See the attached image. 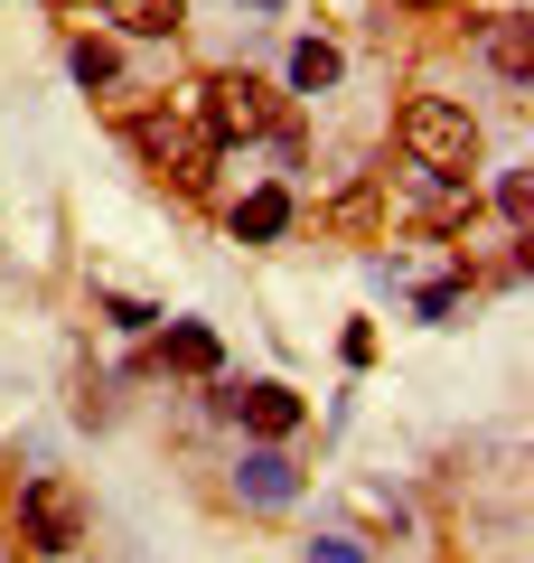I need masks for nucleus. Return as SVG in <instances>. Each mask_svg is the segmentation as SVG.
<instances>
[{"label": "nucleus", "mask_w": 534, "mask_h": 563, "mask_svg": "<svg viewBox=\"0 0 534 563\" xmlns=\"http://www.w3.org/2000/svg\"><path fill=\"white\" fill-rule=\"evenodd\" d=\"M403 10H441V0H403Z\"/></svg>", "instance_id": "6ab92c4d"}, {"label": "nucleus", "mask_w": 534, "mask_h": 563, "mask_svg": "<svg viewBox=\"0 0 534 563\" xmlns=\"http://www.w3.org/2000/svg\"><path fill=\"white\" fill-rule=\"evenodd\" d=\"M20 544H38V554H76V544H85V498H76V479L38 470V479L20 488Z\"/></svg>", "instance_id": "20e7f679"}, {"label": "nucleus", "mask_w": 534, "mask_h": 563, "mask_svg": "<svg viewBox=\"0 0 534 563\" xmlns=\"http://www.w3.org/2000/svg\"><path fill=\"white\" fill-rule=\"evenodd\" d=\"M272 235H291V198H281V188H254V198L235 207V244H272Z\"/></svg>", "instance_id": "1a4fd4ad"}, {"label": "nucleus", "mask_w": 534, "mask_h": 563, "mask_svg": "<svg viewBox=\"0 0 534 563\" xmlns=\"http://www.w3.org/2000/svg\"><path fill=\"white\" fill-rule=\"evenodd\" d=\"M244 10H281V0H244Z\"/></svg>", "instance_id": "a211bd4d"}, {"label": "nucleus", "mask_w": 534, "mask_h": 563, "mask_svg": "<svg viewBox=\"0 0 534 563\" xmlns=\"http://www.w3.org/2000/svg\"><path fill=\"white\" fill-rule=\"evenodd\" d=\"M198 113H207V141H263L272 132V85L244 76V66H225V76L198 85Z\"/></svg>", "instance_id": "f03ea898"}, {"label": "nucleus", "mask_w": 534, "mask_h": 563, "mask_svg": "<svg viewBox=\"0 0 534 563\" xmlns=\"http://www.w3.org/2000/svg\"><path fill=\"white\" fill-rule=\"evenodd\" d=\"M0 563H10V554H0Z\"/></svg>", "instance_id": "412c9836"}, {"label": "nucleus", "mask_w": 534, "mask_h": 563, "mask_svg": "<svg viewBox=\"0 0 534 563\" xmlns=\"http://www.w3.org/2000/svg\"><path fill=\"white\" fill-rule=\"evenodd\" d=\"M337 66H347V57H337L329 38H300V47H291V95H329Z\"/></svg>", "instance_id": "9b49d317"}, {"label": "nucleus", "mask_w": 534, "mask_h": 563, "mask_svg": "<svg viewBox=\"0 0 534 563\" xmlns=\"http://www.w3.org/2000/svg\"><path fill=\"white\" fill-rule=\"evenodd\" d=\"M469 291H478V273H469V263H459V273H450V282H432V291H422L413 310H422V320H450V310L469 301Z\"/></svg>", "instance_id": "4468645a"}, {"label": "nucleus", "mask_w": 534, "mask_h": 563, "mask_svg": "<svg viewBox=\"0 0 534 563\" xmlns=\"http://www.w3.org/2000/svg\"><path fill=\"white\" fill-rule=\"evenodd\" d=\"M497 217L525 235V217H534V179H525V169H507V179H497Z\"/></svg>", "instance_id": "2eb2a0df"}, {"label": "nucleus", "mask_w": 534, "mask_h": 563, "mask_svg": "<svg viewBox=\"0 0 534 563\" xmlns=\"http://www.w3.org/2000/svg\"><path fill=\"white\" fill-rule=\"evenodd\" d=\"M376 217H385V188H376V179H356L347 198L329 207V225H337V235H376Z\"/></svg>", "instance_id": "ddd939ff"}, {"label": "nucleus", "mask_w": 534, "mask_h": 563, "mask_svg": "<svg viewBox=\"0 0 534 563\" xmlns=\"http://www.w3.org/2000/svg\"><path fill=\"white\" fill-rule=\"evenodd\" d=\"M103 20H113L122 38H178L188 0H103Z\"/></svg>", "instance_id": "6e6552de"}, {"label": "nucleus", "mask_w": 534, "mask_h": 563, "mask_svg": "<svg viewBox=\"0 0 534 563\" xmlns=\"http://www.w3.org/2000/svg\"><path fill=\"white\" fill-rule=\"evenodd\" d=\"M235 498H254V507H291V498H300V470L281 461V451H244V470H235Z\"/></svg>", "instance_id": "0eeeda50"}, {"label": "nucleus", "mask_w": 534, "mask_h": 563, "mask_svg": "<svg viewBox=\"0 0 534 563\" xmlns=\"http://www.w3.org/2000/svg\"><path fill=\"white\" fill-rule=\"evenodd\" d=\"M478 47H488V66L515 85V95H534V20H525V10L488 20V38H478Z\"/></svg>", "instance_id": "423d86ee"}, {"label": "nucleus", "mask_w": 534, "mask_h": 563, "mask_svg": "<svg viewBox=\"0 0 534 563\" xmlns=\"http://www.w3.org/2000/svg\"><path fill=\"white\" fill-rule=\"evenodd\" d=\"M159 357H169L178 376H216V357H225V347H216V329H198V320H178L169 339H159Z\"/></svg>", "instance_id": "9d476101"}, {"label": "nucleus", "mask_w": 534, "mask_h": 563, "mask_svg": "<svg viewBox=\"0 0 534 563\" xmlns=\"http://www.w3.org/2000/svg\"><path fill=\"white\" fill-rule=\"evenodd\" d=\"M403 151H413L422 179H459V188H469V169H478V122L459 113V103H441V95H413V103H403Z\"/></svg>", "instance_id": "f257e3e1"}, {"label": "nucleus", "mask_w": 534, "mask_h": 563, "mask_svg": "<svg viewBox=\"0 0 534 563\" xmlns=\"http://www.w3.org/2000/svg\"><path fill=\"white\" fill-rule=\"evenodd\" d=\"M216 404H225V413H244V432H254L263 451H272V442H291L300 422H310V404H300L291 385H272V376H263V385H225Z\"/></svg>", "instance_id": "39448f33"}, {"label": "nucleus", "mask_w": 534, "mask_h": 563, "mask_svg": "<svg viewBox=\"0 0 534 563\" xmlns=\"http://www.w3.org/2000/svg\"><path fill=\"white\" fill-rule=\"evenodd\" d=\"M103 310H113V329H151V310H141L132 291H103Z\"/></svg>", "instance_id": "f3484780"}, {"label": "nucleus", "mask_w": 534, "mask_h": 563, "mask_svg": "<svg viewBox=\"0 0 534 563\" xmlns=\"http://www.w3.org/2000/svg\"><path fill=\"white\" fill-rule=\"evenodd\" d=\"M66 10H85V0H66Z\"/></svg>", "instance_id": "aec40b11"}, {"label": "nucleus", "mask_w": 534, "mask_h": 563, "mask_svg": "<svg viewBox=\"0 0 534 563\" xmlns=\"http://www.w3.org/2000/svg\"><path fill=\"white\" fill-rule=\"evenodd\" d=\"M66 66H76L85 95H113V85H122V57H113L103 38H76V47H66Z\"/></svg>", "instance_id": "f8f14e48"}, {"label": "nucleus", "mask_w": 534, "mask_h": 563, "mask_svg": "<svg viewBox=\"0 0 534 563\" xmlns=\"http://www.w3.org/2000/svg\"><path fill=\"white\" fill-rule=\"evenodd\" d=\"M132 151H141V161H151L169 188H178V198H198V188H207V169H216V141H207V132H188V122H169V113L132 122Z\"/></svg>", "instance_id": "7ed1b4c3"}, {"label": "nucleus", "mask_w": 534, "mask_h": 563, "mask_svg": "<svg viewBox=\"0 0 534 563\" xmlns=\"http://www.w3.org/2000/svg\"><path fill=\"white\" fill-rule=\"evenodd\" d=\"M310 563H366V544H356V536H319Z\"/></svg>", "instance_id": "dca6fc26"}]
</instances>
